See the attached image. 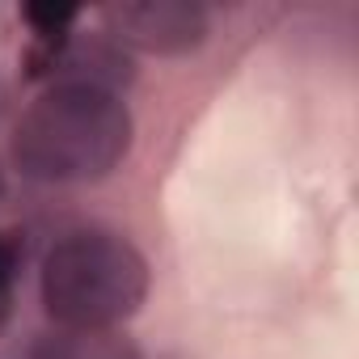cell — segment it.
I'll return each instance as SVG.
<instances>
[{"mask_svg":"<svg viewBox=\"0 0 359 359\" xmlns=\"http://www.w3.org/2000/svg\"><path fill=\"white\" fill-rule=\"evenodd\" d=\"M131 110L93 85H47L13 127V165L34 182H102L131 152Z\"/></svg>","mask_w":359,"mask_h":359,"instance_id":"obj_1","label":"cell"},{"mask_svg":"<svg viewBox=\"0 0 359 359\" xmlns=\"http://www.w3.org/2000/svg\"><path fill=\"white\" fill-rule=\"evenodd\" d=\"M152 271L144 254L106 229L60 237L39 275L43 309L68 330H118L148 300Z\"/></svg>","mask_w":359,"mask_h":359,"instance_id":"obj_2","label":"cell"},{"mask_svg":"<svg viewBox=\"0 0 359 359\" xmlns=\"http://www.w3.org/2000/svg\"><path fill=\"white\" fill-rule=\"evenodd\" d=\"M18 275H22V241L13 233H0V334L18 309Z\"/></svg>","mask_w":359,"mask_h":359,"instance_id":"obj_5","label":"cell"},{"mask_svg":"<svg viewBox=\"0 0 359 359\" xmlns=\"http://www.w3.org/2000/svg\"><path fill=\"white\" fill-rule=\"evenodd\" d=\"M102 34L123 51L191 55L212 34V13L195 0H118L97 9Z\"/></svg>","mask_w":359,"mask_h":359,"instance_id":"obj_3","label":"cell"},{"mask_svg":"<svg viewBox=\"0 0 359 359\" xmlns=\"http://www.w3.org/2000/svg\"><path fill=\"white\" fill-rule=\"evenodd\" d=\"M30 359H144L135 338L123 330H51L34 342Z\"/></svg>","mask_w":359,"mask_h":359,"instance_id":"obj_4","label":"cell"},{"mask_svg":"<svg viewBox=\"0 0 359 359\" xmlns=\"http://www.w3.org/2000/svg\"><path fill=\"white\" fill-rule=\"evenodd\" d=\"M165 359H177V355H165Z\"/></svg>","mask_w":359,"mask_h":359,"instance_id":"obj_6","label":"cell"}]
</instances>
